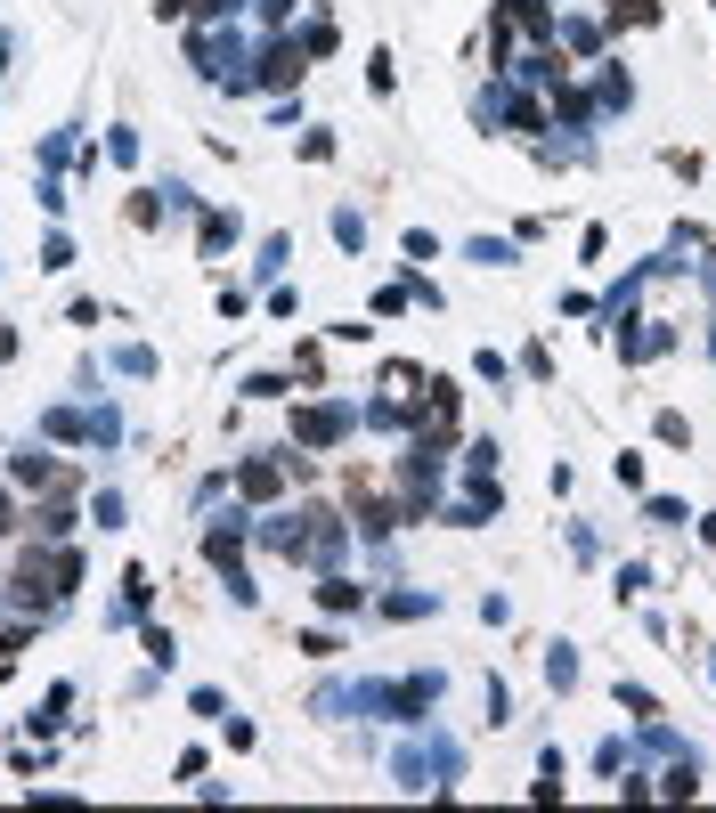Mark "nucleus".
<instances>
[{"label": "nucleus", "instance_id": "1", "mask_svg": "<svg viewBox=\"0 0 716 813\" xmlns=\"http://www.w3.org/2000/svg\"><path fill=\"white\" fill-rule=\"evenodd\" d=\"M293 440H302V448L342 440V407H302V415H293Z\"/></svg>", "mask_w": 716, "mask_h": 813}, {"label": "nucleus", "instance_id": "2", "mask_svg": "<svg viewBox=\"0 0 716 813\" xmlns=\"http://www.w3.org/2000/svg\"><path fill=\"white\" fill-rule=\"evenodd\" d=\"M245 496H277V464H245Z\"/></svg>", "mask_w": 716, "mask_h": 813}, {"label": "nucleus", "instance_id": "3", "mask_svg": "<svg viewBox=\"0 0 716 813\" xmlns=\"http://www.w3.org/2000/svg\"><path fill=\"white\" fill-rule=\"evenodd\" d=\"M611 17H660L651 0H611Z\"/></svg>", "mask_w": 716, "mask_h": 813}, {"label": "nucleus", "instance_id": "4", "mask_svg": "<svg viewBox=\"0 0 716 813\" xmlns=\"http://www.w3.org/2000/svg\"><path fill=\"white\" fill-rule=\"evenodd\" d=\"M9 350H17V334H9V326H0V358H9Z\"/></svg>", "mask_w": 716, "mask_h": 813}, {"label": "nucleus", "instance_id": "5", "mask_svg": "<svg viewBox=\"0 0 716 813\" xmlns=\"http://www.w3.org/2000/svg\"><path fill=\"white\" fill-rule=\"evenodd\" d=\"M0 529H17V521H9V496H0Z\"/></svg>", "mask_w": 716, "mask_h": 813}]
</instances>
